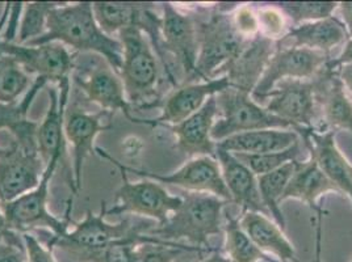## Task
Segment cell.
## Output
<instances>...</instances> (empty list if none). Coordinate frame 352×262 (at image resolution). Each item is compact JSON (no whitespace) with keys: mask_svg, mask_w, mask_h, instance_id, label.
<instances>
[{"mask_svg":"<svg viewBox=\"0 0 352 262\" xmlns=\"http://www.w3.org/2000/svg\"><path fill=\"white\" fill-rule=\"evenodd\" d=\"M63 45L79 53H94L104 59L115 73H120L122 47L118 38L104 33L92 10V3H58L49 14L46 33L30 41V46Z\"/></svg>","mask_w":352,"mask_h":262,"instance_id":"obj_1","label":"cell"},{"mask_svg":"<svg viewBox=\"0 0 352 262\" xmlns=\"http://www.w3.org/2000/svg\"><path fill=\"white\" fill-rule=\"evenodd\" d=\"M180 197L182 206L163 226L150 228L147 235L170 243L186 240L192 247L214 252L216 248L210 246L209 239L222 233V210L229 201L192 191H184Z\"/></svg>","mask_w":352,"mask_h":262,"instance_id":"obj_2","label":"cell"},{"mask_svg":"<svg viewBox=\"0 0 352 262\" xmlns=\"http://www.w3.org/2000/svg\"><path fill=\"white\" fill-rule=\"evenodd\" d=\"M38 123L25 122L12 135L8 147H0V204H8L34 189L44 175V160L37 145Z\"/></svg>","mask_w":352,"mask_h":262,"instance_id":"obj_3","label":"cell"},{"mask_svg":"<svg viewBox=\"0 0 352 262\" xmlns=\"http://www.w3.org/2000/svg\"><path fill=\"white\" fill-rule=\"evenodd\" d=\"M236 7L226 8L220 3L208 20L197 21L199 54L191 83L222 76L223 70L249 43L234 28L232 14Z\"/></svg>","mask_w":352,"mask_h":262,"instance_id":"obj_4","label":"cell"},{"mask_svg":"<svg viewBox=\"0 0 352 262\" xmlns=\"http://www.w3.org/2000/svg\"><path fill=\"white\" fill-rule=\"evenodd\" d=\"M122 47V63L118 76L124 84L128 102L134 108H154L160 84L158 57L146 34L140 27L118 33Z\"/></svg>","mask_w":352,"mask_h":262,"instance_id":"obj_5","label":"cell"},{"mask_svg":"<svg viewBox=\"0 0 352 262\" xmlns=\"http://www.w3.org/2000/svg\"><path fill=\"white\" fill-rule=\"evenodd\" d=\"M96 154L102 159L111 161L121 175V185L116 190L112 209L107 210V215L133 214L153 219L158 223V226H163L182 206V197L170 194L157 181L148 178L137 182L131 181L126 172L120 167L118 159L102 147H96Z\"/></svg>","mask_w":352,"mask_h":262,"instance_id":"obj_6","label":"cell"},{"mask_svg":"<svg viewBox=\"0 0 352 262\" xmlns=\"http://www.w3.org/2000/svg\"><path fill=\"white\" fill-rule=\"evenodd\" d=\"M59 165H63V161L59 156H54L46 164L43 178L34 189L15 201L1 204L10 230L23 235L45 228L53 233V237H62L69 231V226L74 223L70 219L73 204H67L65 218L56 217L49 210V188Z\"/></svg>","mask_w":352,"mask_h":262,"instance_id":"obj_7","label":"cell"},{"mask_svg":"<svg viewBox=\"0 0 352 262\" xmlns=\"http://www.w3.org/2000/svg\"><path fill=\"white\" fill-rule=\"evenodd\" d=\"M216 102L219 117L212 130V139L216 143L248 131L283 129L298 132L294 123L270 113L248 92L228 88L216 96Z\"/></svg>","mask_w":352,"mask_h":262,"instance_id":"obj_8","label":"cell"},{"mask_svg":"<svg viewBox=\"0 0 352 262\" xmlns=\"http://www.w3.org/2000/svg\"><path fill=\"white\" fill-rule=\"evenodd\" d=\"M107 204L102 202L100 211L98 214L88 210L86 217L80 222H74L73 230H69L62 237H53L46 246L59 248L70 254L72 259L82 253L98 250L107 247L115 241L122 240L132 233L153 228L145 226V223H134L131 218L122 219L118 223L107 222Z\"/></svg>","mask_w":352,"mask_h":262,"instance_id":"obj_9","label":"cell"},{"mask_svg":"<svg viewBox=\"0 0 352 262\" xmlns=\"http://www.w3.org/2000/svg\"><path fill=\"white\" fill-rule=\"evenodd\" d=\"M8 20V4L0 17V57H10L16 60L30 75L44 78L54 86L70 82L73 73L74 56L63 45L53 44L30 46L7 41L3 38L1 30Z\"/></svg>","mask_w":352,"mask_h":262,"instance_id":"obj_10","label":"cell"},{"mask_svg":"<svg viewBox=\"0 0 352 262\" xmlns=\"http://www.w3.org/2000/svg\"><path fill=\"white\" fill-rule=\"evenodd\" d=\"M161 50V60L168 80L170 73L166 56L175 58L186 79L191 83L199 54L197 21L179 11L173 3H162Z\"/></svg>","mask_w":352,"mask_h":262,"instance_id":"obj_11","label":"cell"},{"mask_svg":"<svg viewBox=\"0 0 352 262\" xmlns=\"http://www.w3.org/2000/svg\"><path fill=\"white\" fill-rule=\"evenodd\" d=\"M330 60V56L302 47H278L270 59L258 86L252 92V99L263 102L283 80H313Z\"/></svg>","mask_w":352,"mask_h":262,"instance_id":"obj_12","label":"cell"},{"mask_svg":"<svg viewBox=\"0 0 352 262\" xmlns=\"http://www.w3.org/2000/svg\"><path fill=\"white\" fill-rule=\"evenodd\" d=\"M118 164L126 172H131L142 178L157 181L162 185L163 184L174 185L184 191L210 194V195L219 197L221 200L232 202L230 193L226 188V184L222 177L220 163L216 158H210V156L193 158L186 164H183L177 171L168 175H161V174L148 172L145 169L133 168L121 161H118Z\"/></svg>","mask_w":352,"mask_h":262,"instance_id":"obj_13","label":"cell"},{"mask_svg":"<svg viewBox=\"0 0 352 262\" xmlns=\"http://www.w3.org/2000/svg\"><path fill=\"white\" fill-rule=\"evenodd\" d=\"M70 87L72 82H66L60 86L52 84V87L47 89L50 102L44 119L41 121V123H38L37 145L45 165L54 156H59L62 159L65 168V178L67 181L69 189L72 190L74 195H76L78 190L75 187L73 169L66 160L67 141L65 136V117L70 97Z\"/></svg>","mask_w":352,"mask_h":262,"instance_id":"obj_14","label":"cell"},{"mask_svg":"<svg viewBox=\"0 0 352 262\" xmlns=\"http://www.w3.org/2000/svg\"><path fill=\"white\" fill-rule=\"evenodd\" d=\"M264 108L298 129H316L318 106L313 80H283L261 102Z\"/></svg>","mask_w":352,"mask_h":262,"instance_id":"obj_15","label":"cell"},{"mask_svg":"<svg viewBox=\"0 0 352 262\" xmlns=\"http://www.w3.org/2000/svg\"><path fill=\"white\" fill-rule=\"evenodd\" d=\"M74 80L86 95L88 102L99 105L100 110H105L112 116L121 112L132 123L145 125V119L133 116V106L128 102L118 73L105 60L103 62V59L83 73L74 75Z\"/></svg>","mask_w":352,"mask_h":262,"instance_id":"obj_16","label":"cell"},{"mask_svg":"<svg viewBox=\"0 0 352 262\" xmlns=\"http://www.w3.org/2000/svg\"><path fill=\"white\" fill-rule=\"evenodd\" d=\"M228 88H230V83L225 75L206 82L177 86L164 100L155 104V106H161V116L147 119V126L177 125L200 110L210 97L217 96Z\"/></svg>","mask_w":352,"mask_h":262,"instance_id":"obj_17","label":"cell"},{"mask_svg":"<svg viewBox=\"0 0 352 262\" xmlns=\"http://www.w3.org/2000/svg\"><path fill=\"white\" fill-rule=\"evenodd\" d=\"M111 119L112 115L100 110L98 113H88L82 109H72L65 117V136L67 145L73 148V174L76 190L82 189L85 163L91 155L96 154L95 141L103 131L113 128Z\"/></svg>","mask_w":352,"mask_h":262,"instance_id":"obj_18","label":"cell"},{"mask_svg":"<svg viewBox=\"0 0 352 262\" xmlns=\"http://www.w3.org/2000/svg\"><path fill=\"white\" fill-rule=\"evenodd\" d=\"M326 177L337 187L340 194H346L352 204V164L339 150L336 131L304 129L300 132Z\"/></svg>","mask_w":352,"mask_h":262,"instance_id":"obj_19","label":"cell"},{"mask_svg":"<svg viewBox=\"0 0 352 262\" xmlns=\"http://www.w3.org/2000/svg\"><path fill=\"white\" fill-rule=\"evenodd\" d=\"M219 117L216 96L210 97L204 106L183 122L168 126L176 136V148L188 158H216V142L212 130Z\"/></svg>","mask_w":352,"mask_h":262,"instance_id":"obj_20","label":"cell"},{"mask_svg":"<svg viewBox=\"0 0 352 262\" xmlns=\"http://www.w3.org/2000/svg\"><path fill=\"white\" fill-rule=\"evenodd\" d=\"M318 112L329 130L350 131L352 134V100L337 70L324 66L313 79Z\"/></svg>","mask_w":352,"mask_h":262,"instance_id":"obj_21","label":"cell"},{"mask_svg":"<svg viewBox=\"0 0 352 262\" xmlns=\"http://www.w3.org/2000/svg\"><path fill=\"white\" fill-rule=\"evenodd\" d=\"M216 159L220 163L222 177L230 193L232 202L241 207L242 214L252 211L271 217L261 197L258 177L249 167L238 160L234 154L221 148H216Z\"/></svg>","mask_w":352,"mask_h":262,"instance_id":"obj_22","label":"cell"},{"mask_svg":"<svg viewBox=\"0 0 352 262\" xmlns=\"http://www.w3.org/2000/svg\"><path fill=\"white\" fill-rule=\"evenodd\" d=\"M275 51L276 43L259 33L250 40L239 56L223 70L222 76L228 78L230 88L252 95Z\"/></svg>","mask_w":352,"mask_h":262,"instance_id":"obj_23","label":"cell"},{"mask_svg":"<svg viewBox=\"0 0 352 262\" xmlns=\"http://www.w3.org/2000/svg\"><path fill=\"white\" fill-rule=\"evenodd\" d=\"M350 40L346 27L336 16L329 19L304 23L287 30L276 43L278 47H302L330 56V51Z\"/></svg>","mask_w":352,"mask_h":262,"instance_id":"obj_24","label":"cell"},{"mask_svg":"<svg viewBox=\"0 0 352 262\" xmlns=\"http://www.w3.org/2000/svg\"><path fill=\"white\" fill-rule=\"evenodd\" d=\"M238 222L254 244L264 253L272 254L279 262H298L294 244L275 220L261 213L248 211L241 215Z\"/></svg>","mask_w":352,"mask_h":262,"instance_id":"obj_25","label":"cell"},{"mask_svg":"<svg viewBox=\"0 0 352 262\" xmlns=\"http://www.w3.org/2000/svg\"><path fill=\"white\" fill-rule=\"evenodd\" d=\"M330 191L340 194L337 187L321 171L314 158L309 155L308 160L296 161L294 175L281 197V202L298 200L317 213L321 209L318 204L320 198Z\"/></svg>","mask_w":352,"mask_h":262,"instance_id":"obj_26","label":"cell"},{"mask_svg":"<svg viewBox=\"0 0 352 262\" xmlns=\"http://www.w3.org/2000/svg\"><path fill=\"white\" fill-rule=\"evenodd\" d=\"M151 5L148 3L95 1L92 10L99 27L104 33L112 36L131 27H140L145 32L157 17L151 12Z\"/></svg>","mask_w":352,"mask_h":262,"instance_id":"obj_27","label":"cell"},{"mask_svg":"<svg viewBox=\"0 0 352 262\" xmlns=\"http://www.w3.org/2000/svg\"><path fill=\"white\" fill-rule=\"evenodd\" d=\"M301 142L297 131L283 129H263L235 134L216 143L217 148L232 154L259 155L279 152Z\"/></svg>","mask_w":352,"mask_h":262,"instance_id":"obj_28","label":"cell"},{"mask_svg":"<svg viewBox=\"0 0 352 262\" xmlns=\"http://www.w3.org/2000/svg\"><path fill=\"white\" fill-rule=\"evenodd\" d=\"M146 244L173 246L176 243L164 241L144 231H138L102 249L82 253L74 260L78 262H138L140 249Z\"/></svg>","mask_w":352,"mask_h":262,"instance_id":"obj_29","label":"cell"},{"mask_svg":"<svg viewBox=\"0 0 352 262\" xmlns=\"http://www.w3.org/2000/svg\"><path fill=\"white\" fill-rule=\"evenodd\" d=\"M296 161H291L271 174L258 177V187L264 206L283 231H285V218L280 207L281 197L294 175Z\"/></svg>","mask_w":352,"mask_h":262,"instance_id":"obj_30","label":"cell"},{"mask_svg":"<svg viewBox=\"0 0 352 262\" xmlns=\"http://www.w3.org/2000/svg\"><path fill=\"white\" fill-rule=\"evenodd\" d=\"M225 253L233 262H279L254 244L239 226L238 219L228 218L225 226Z\"/></svg>","mask_w":352,"mask_h":262,"instance_id":"obj_31","label":"cell"},{"mask_svg":"<svg viewBox=\"0 0 352 262\" xmlns=\"http://www.w3.org/2000/svg\"><path fill=\"white\" fill-rule=\"evenodd\" d=\"M30 73L12 58L0 57V102L14 104L30 91Z\"/></svg>","mask_w":352,"mask_h":262,"instance_id":"obj_32","label":"cell"},{"mask_svg":"<svg viewBox=\"0 0 352 262\" xmlns=\"http://www.w3.org/2000/svg\"><path fill=\"white\" fill-rule=\"evenodd\" d=\"M57 4L58 3L54 1H34L24 4L16 43L25 45L44 36L49 14Z\"/></svg>","mask_w":352,"mask_h":262,"instance_id":"obj_33","label":"cell"},{"mask_svg":"<svg viewBox=\"0 0 352 262\" xmlns=\"http://www.w3.org/2000/svg\"><path fill=\"white\" fill-rule=\"evenodd\" d=\"M288 17L294 27L329 19L338 10V1H275L272 3Z\"/></svg>","mask_w":352,"mask_h":262,"instance_id":"obj_34","label":"cell"},{"mask_svg":"<svg viewBox=\"0 0 352 262\" xmlns=\"http://www.w3.org/2000/svg\"><path fill=\"white\" fill-rule=\"evenodd\" d=\"M49 84V82L44 78H34L33 84L30 91L21 97L20 102L14 104H3L0 102V130L15 131L23 122L28 118L30 106L34 102L36 96L43 88Z\"/></svg>","mask_w":352,"mask_h":262,"instance_id":"obj_35","label":"cell"},{"mask_svg":"<svg viewBox=\"0 0 352 262\" xmlns=\"http://www.w3.org/2000/svg\"><path fill=\"white\" fill-rule=\"evenodd\" d=\"M301 142L296 143L288 150L279 151V152H268V154H259V155H246V154H234L238 160L242 161L246 167H249L252 174L259 176L271 174L283 165L297 160V156L301 151Z\"/></svg>","mask_w":352,"mask_h":262,"instance_id":"obj_36","label":"cell"},{"mask_svg":"<svg viewBox=\"0 0 352 262\" xmlns=\"http://www.w3.org/2000/svg\"><path fill=\"white\" fill-rule=\"evenodd\" d=\"M259 33L268 40L278 43L287 33L285 30V16L272 3H263L258 10Z\"/></svg>","mask_w":352,"mask_h":262,"instance_id":"obj_37","label":"cell"},{"mask_svg":"<svg viewBox=\"0 0 352 262\" xmlns=\"http://www.w3.org/2000/svg\"><path fill=\"white\" fill-rule=\"evenodd\" d=\"M183 252L204 253L206 250L192 246H186L182 243H176L173 246L146 244L140 249L138 262H175L177 256H180Z\"/></svg>","mask_w":352,"mask_h":262,"instance_id":"obj_38","label":"cell"},{"mask_svg":"<svg viewBox=\"0 0 352 262\" xmlns=\"http://www.w3.org/2000/svg\"><path fill=\"white\" fill-rule=\"evenodd\" d=\"M0 262H28L21 233L8 230L0 237Z\"/></svg>","mask_w":352,"mask_h":262,"instance_id":"obj_39","label":"cell"},{"mask_svg":"<svg viewBox=\"0 0 352 262\" xmlns=\"http://www.w3.org/2000/svg\"><path fill=\"white\" fill-rule=\"evenodd\" d=\"M232 19L235 29L242 37L251 40L259 34L258 15L250 4L238 5L232 14Z\"/></svg>","mask_w":352,"mask_h":262,"instance_id":"obj_40","label":"cell"},{"mask_svg":"<svg viewBox=\"0 0 352 262\" xmlns=\"http://www.w3.org/2000/svg\"><path fill=\"white\" fill-rule=\"evenodd\" d=\"M25 252H27V261L28 262H58L53 249L54 248L44 246L36 236L32 233H23Z\"/></svg>","mask_w":352,"mask_h":262,"instance_id":"obj_41","label":"cell"},{"mask_svg":"<svg viewBox=\"0 0 352 262\" xmlns=\"http://www.w3.org/2000/svg\"><path fill=\"white\" fill-rule=\"evenodd\" d=\"M344 64H352V37L344 44L342 53L338 56L337 58H330V60L326 63V66L331 70H338L340 66H344Z\"/></svg>","mask_w":352,"mask_h":262,"instance_id":"obj_42","label":"cell"},{"mask_svg":"<svg viewBox=\"0 0 352 262\" xmlns=\"http://www.w3.org/2000/svg\"><path fill=\"white\" fill-rule=\"evenodd\" d=\"M322 219L323 209L321 207L317 211V220H316V252L314 259L310 262H322Z\"/></svg>","mask_w":352,"mask_h":262,"instance_id":"obj_43","label":"cell"},{"mask_svg":"<svg viewBox=\"0 0 352 262\" xmlns=\"http://www.w3.org/2000/svg\"><path fill=\"white\" fill-rule=\"evenodd\" d=\"M338 11L340 14V21L346 27L347 33L352 37V1H340L338 4Z\"/></svg>","mask_w":352,"mask_h":262,"instance_id":"obj_44","label":"cell"},{"mask_svg":"<svg viewBox=\"0 0 352 262\" xmlns=\"http://www.w3.org/2000/svg\"><path fill=\"white\" fill-rule=\"evenodd\" d=\"M337 71L343 86L346 88V91L349 92L350 97H352V64L340 66Z\"/></svg>","mask_w":352,"mask_h":262,"instance_id":"obj_45","label":"cell"},{"mask_svg":"<svg viewBox=\"0 0 352 262\" xmlns=\"http://www.w3.org/2000/svg\"><path fill=\"white\" fill-rule=\"evenodd\" d=\"M200 262H233L228 256L222 254L219 249H216L214 252H210V256L206 257Z\"/></svg>","mask_w":352,"mask_h":262,"instance_id":"obj_46","label":"cell"},{"mask_svg":"<svg viewBox=\"0 0 352 262\" xmlns=\"http://www.w3.org/2000/svg\"><path fill=\"white\" fill-rule=\"evenodd\" d=\"M8 230H10V227H8V223H7V218H6L4 211L1 209V204H0V237L7 233Z\"/></svg>","mask_w":352,"mask_h":262,"instance_id":"obj_47","label":"cell"},{"mask_svg":"<svg viewBox=\"0 0 352 262\" xmlns=\"http://www.w3.org/2000/svg\"><path fill=\"white\" fill-rule=\"evenodd\" d=\"M351 262H352V259H351Z\"/></svg>","mask_w":352,"mask_h":262,"instance_id":"obj_48","label":"cell"}]
</instances>
